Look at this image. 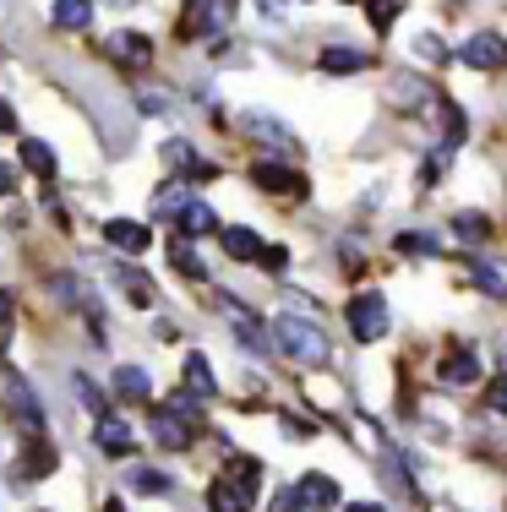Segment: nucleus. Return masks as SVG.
Listing matches in <instances>:
<instances>
[{
  "mask_svg": "<svg viewBox=\"0 0 507 512\" xmlns=\"http://www.w3.org/2000/svg\"><path fill=\"white\" fill-rule=\"evenodd\" d=\"M404 256H437V246H431V235H420V229H404V235L393 240Z\"/></svg>",
  "mask_w": 507,
  "mask_h": 512,
  "instance_id": "30",
  "label": "nucleus"
},
{
  "mask_svg": "<svg viewBox=\"0 0 507 512\" xmlns=\"http://www.w3.org/2000/svg\"><path fill=\"white\" fill-rule=\"evenodd\" d=\"M0 398H6V414H11V425H22V436H44V409H39V398H33V387L22 382L17 371H6V376H0Z\"/></svg>",
  "mask_w": 507,
  "mask_h": 512,
  "instance_id": "3",
  "label": "nucleus"
},
{
  "mask_svg": "<svg viewBox=\"0 0 507 512\" xmlns=\"http://www.w3.org/2000/svg\"><path fill=\"white\" fill-rule=\"evenodd\" d=\"M197 431H202V414H186L175 404H164V409L148 414V436L164 447V453H186V447L197 442Z\"/></svg>",
  "mask_w": 507,
  "mask_h": 512,
  "instance_id": "2",
  "label": "nucleus"
},
{
  "mask_svg": "<svg viewBox=\"0 0 507 512\" xmlns=\"http://www.w3.org/2000/svg\"><path fill=\"white\" fill-rule=\"evenodd\" d=\"M442 387H469V382H480V360L469 355V349H458V355L442 360V376H437Z\"/></svg>",
  "mask_w": 507,
  "mask_h": 512,
  "instance_id": "20",
  "label": "nucleus"
},
{
  "mask_svg": "<svg viewBox=\"0 0 507 512\" xmlns=\"http://www.w3.org/2000/svg\"><path fill=\"white\" fill-rule=\"evenodd\" d=\"M219 240H224V251L235 256V262H257V256H262V235H257V229H246V224H240V229L229 224Z\"/></svg>",
  "mask_w": 507,
  "mask_h": 512,
  "instance_id": "22",
  "label": "nucleus"
},
{
  "mask_svg": "<svg viewBox=\"0 0 507 512\" xmlns=\"http://www.w3.org/2000/svg\"><path fill=\"white\" fill-rule=\"evenodd\" d=\"M50 22H55V28H66V33H82L93 22V0H55Z\"/></svg>",
  "mask_w": 507,
  "mask_h": 512,
  "instance_id": "21",
  "label": "nucleus"
},
{
  "mask_svg": "<svg viewBox=\"0 0 507 512\" xmlns=\"http://www.w3.org/2000/svg\"><path fill=\"white\" fill-rule=\"evenodd\" d=\"M240 131H246V137L251 142H262V148H273V153H289V158H295L300 153V142L295 137H289V126H284V120H273V115H262V109H251V115H240Z\"/></svg>",
  "mask_w": 507,
  "mask_h": 512,
  "instance_id": "7",
  "label": "nucleus"
},
{
  "mask_svg": "<svg viewBox=\"0 0 507 512\" xmlns=\"http://www.w3.org/2000/svg\"><path fill=\"white\" fill-rule=\"evenodd\" d=\"M208 507H213V512H251V485L235 480V474H224V480H213Z\"/></svg>",
  "mask_w": 507,
  "mask_h": 512,
  "instance_id": "13",
  "label": "nucleus"
},
{
  "mask_svg": "<svg viewBox=\"0 0 507 512\" xmlns=\"http://www.w3.org/2000/svg\"><path fill=\"white\" fill-rule=\"evenodd\" d=\"M273 338H279V349H284V355H295L300 365H328L333 360L328 333H322V322H311V316L279 311V316H273Z\"/></svg>",
  "mask_w": 507,
  "mask_h": 512,
  "instance_id": "1",
  "label": "nucleus"
},
{
  "mask_svg": "<svg viewBox=\"0 0 507 512\" xmlns=\"http://www.w3.org/2000/svg\"><path fill=\"white\" fill-rule=\"evenodd\" d=\"M300 502H306V512H322V507L344 502V491H338L333 474H306V480H300Z\"/></svg>",
  "mask_w": 507,
  "mask_h": 512,
  "instance_id": "15",
  "label": "nucleus"
},
{
  "mask_svg": "<svg viewBox=\"0 0 507 512\" xmlns=\"http://www.w3.org/2000/svg\"><path fill=\"white\" fill-rule=\"evenodd\" d=\"M110 278H115L120 289H126L131 306H153V295H159V289H153V278L137 273V267H110Z\"/></svg>",
  "mask_w": 507,
  "mask_h": 512,
  "instance_id": "19",
  "label": "nucleus"
},
{
  "mask_svg": "<svg viewBox=\"0 0 507 512\" xmlns=\"http://www.w3.org/2000/svg\"><path fill=\"white\" fill-rule=\"evenodd\" d=\"M268 512H306V502H300V485H295V491H279V496H273Z\"/></svg>",
  "mask_w": 507,
  "mask_h": 512,
  "instance_id": "36",
  "label": "nucleus"
},
{
  "mask_svg": "<svg viewBox=\"0 0 507 512\" xmlns=\"http://www.w3.org/2000/svg\"><path fill=\"white\" fill-rule=\"evenodd\" d=\"M317 66L328 71V77H355V71L371 66V55H366V50H349V44H333V50L317 55Z\"/></svg>",
  "mask_w": 507,
  "mask_h": 512,
  "instance_id": "16",
  "label": "nucleus"
},
{
  "mask_svg": "<svg viewBox=\"0 0 507 512\" xmlns=\"http://www.w3.org/2000/svg\"><path fill=\"white\" fill-rule=\"evenodd\" d=\"M349 6H360V0H349Z\"/></svg>",
  "mask_w": 507,
  "mask_h": 512,
  "instance_id": "45",
  "label": "nucleus"
},
{
  "mask_svg": "<svg viewBox=\"0 0 507 512\" xmlns=\"http://www.w3.org/2000/svg\"><path fill=\"white\" fill-rule=\"evenodd\" d=\"M93 447L99 453H115V458H131V447H137V436H131L126 420H115V414H104L99 425H93Z\"/></svg>",
  "mask_w": 507,
  "mask_h": 512,
  "instance_id": "12",
  "label": "nucleus"
},
{
  "mask_svg": "<svg viewBox=\"0 0 507 512\" xmlns=\"http://www.w3.org/2000/svg\"><path fill=\"white\" fill-rule=\"evenodd\" d=\"M257 6H262V17H268V22H279L289 11V0H257Z\"/></svg>",
  "mask_w": 507,
  "mask_h": 512,
  "instance_id": "39",
  "label": "nucleus"
},
{
  "mask_svg": "<svg viewBox=\"0 0 507 512\" xmlns=\"http://www.w3.org/2000/svg\"><path fill=\"white\" fill-rule=\"evenodd\" d=\"M0 137H17V109L0 99Z\"/></svg>",
  "mask_w": 507,
  "mask_h": 512,
  "instance_id": "37",
  "label": "nucleus"
},
{
  "mask_svg": "<svg viewBox=\"0 0 507 512\" xmlns=\"http://www.w3.org/2000/svg\"><path fill=\"white\" fill-rule=\"evenodd\" d=\"M180 175H186V180H213V175H219V169H213V164H186V169H180Z\"/></svg>",
  "mask_w": 507,
  "mask_h": 512,
  "instance_id": "40",
  "label": "nucleus"
},
{
  "mask_svg": "<svg viewBox=\"0 0 507 512\" xmlns=\"http://www.w3.org/2000/svg\"><path fill=\"white\" fill-rule=\"evenodd\" d=\"M229 17H235V0H186L180 39H208V33L229 28Z\"/></svg>",
  "mask_w": 507,
  "mask_h": 512,
  "instance_id": "6",
  "label": "nucleus"
},
{
  "mask_svg": "<svg viewBox=\"0 0 507 512\" xmlns=\"http://www.w3.org/2000/svg\"><path fill=\"white\" fill-rule=\"evenodd\" d=\"M191 158H197V153H191V142H164V164H175V169H186L191 164Z\"/></svg>",
  "mask_w": 507,
  "mask_h": 512,
  "instance_id": "32",
  "label": "nucleus"
},
{
  "mask_svg": "<svg viewBox=\"0 0 507 512\" xmlns=\"http://www.w3.org/2000/svg\"><path fill=\"white\" fill-rule=\"evenodd\" d=\"M169 262H175V273H186V278H208V267H202V256L197 251H186V246H169Z\"/></svg>",
  "mask_w": 507,
  "mask_h": 512,
  "instance_id": "29",
  "label": "nucleus"
},
{
  "mask_svg": "<svg viewBox=\"0 0 507 512\" xmlns=\"http://www.w3.org/2000/svg\"><path fill=\"white\" fill-rule=\"evenodd\" d=\"M131 485H137V491H148V496H164L169 491V474H159V469H131Z\"/></svg>",
  "mask_w": 507,
  "mask_h": 512,
  "instance_id": "31",
  "label": "nucleus"
},
{
  "mask_svg": "<svg viewBox=\"0 0 507 512\" xmlns=\"http://www.w3.org/2000/svg\"><path fill=\"white\" fill-rule=\"evenodd\" d=\"M104 240H110L115 251H126V256H142L153 246V229L137 224V218H110V224H104Z\"/></svg>",
  "mask_w": 507,
  "mask_h": 512,
  "instance_id": "10",
  "label": "nucleus"
},
{
  "mask_svg": "<svg viewBox=\"0 0 507 512\" xmlns=\"http://www.w3.org/2000/svg\"><path fill=\"white\" fill-rule=\"evenodd\" d=\"M458 60H464L469 71H502L507 66V39L502 33H475V39L458 44Z\"/></svg>",
  "mask_w": 507,
  "mask_h": 512,
  "instance_id": "8",
  "label": "nucleus"
},
{
  "mask_svg": "<svg viewBox=\"0 0 507 512\" xmlns=\"http://www.w3.org/2000/svg\"><path fill=\"white\" fill-rule=\"evenodd\" d=\"M180 376H186V387H191L197 398H213V393H219V382H213V365H208V355H197V349L186 355V371H180Z\"/></svg>",
  "mask_w": 507,
  "mask_h": 512,
  "instance_id": "23",
  "label": "nucleus"
},
{
  "mask_svg": "<svg viewBox=\"0 0 507 512\" xmlns=\"http://www.w3.org/2000/svg\"><path fill=\"white\" fill-rule=\"evenodd\" d=\"M224 316H229V327H235V338L251 349V355H273L279 349V338H273V322H262L251 306H240V300H219Z\"/></svg>",
  "mask_w": 507,
  "mask_h": 512,
  "instance_id": "5",
  "label": "nucleus"
},
{
  "mask_svg": "<svg viewBox=\"0 0 507 512\" xmlns=\"http://www.w3.org/2000/svg\"><path fill=\"white\" fill-rule=\"evenodd\" d=\"M55 463H60V453L44 436H28V447H22V474L28 480H44V474H55Z\"/></svg>",
  "mask_w": 507,
  "mask_h": 512,
  "instance_id": "18",
  "label": "nucleus"
},
{
  "mask_svg": "<svg viewBox=\"0 0 507 512\" xmlns=\"http://www.w3.org/2000/svg\"><path fill=\"white\" fill-rule=\"evenodd\" d=\"M22 164H28L39 180H55V148H50V142H39V137H22Z\"/></svg>",
  "mask_w": 507,
  "mask_h": 512,
  "instance_id": "24",
  "label": "nucleus"
},
{
  "mask_svg": "<svg viewBox=\"0 0 507 512\" xmlns=\"http://www.w3.org/2000/svg\"><path fill=\"white\" fill-rule=\"evenodd\" d=\"M393 17H398V0H371V22L377 28H393Z\"/></svg>",
  "mask_w": 507,
  "mask_h": 512,
  "instance_id": "35",
  "label": "nucleus"
},
{
  "mask_svg": "<svg viewBox=\"0 0 507 512\" xmlns=\"http://www.w3.org/2000/svg\"><path fill=\"white\" fill-rule=\"evenodd\" d=\"M491 409L507 414V376H497V382H491Z\"/></svg>",
  "mask_w": 507,
  "mask_h": 512,
  "instance_id": "38",
  "label": "nucleus"
},
{
  "mask_svg": "<svg viewBox=\"0 0 507 512\" xmlns=\"http://www.w3.org/2000/svg\"><path fill=\"white\" fill-rule=\"evenodd\" d=\"M11 186H17V175H11V164H0V197H6Z\"/></svg>",
  "mask_w": 507,
  "mask_h": 512,
  "instance_id": "42",
  "label": "nucleus"
},
{
  "mask_svg": "<svg viewBox=\"0 0 507 512\" xmlns=\"http://www.w3.org/2000/svg\"><path fill=\"white\" fill-rule=\"evenodd\" d=\"M229 474H235V480H246V485H257V458H251V453L229 458Z\"/></svg>",
  "mask_w": 507,
  "mask_h": 512,
  "instance_id": "34",
  "label": "nucleus"
},
{
  "mask_svg": "<svg viewBox=\"0 0 507 512\" xmlns=\"http://www.w3.org/2000/svg\"><path fill=\"white\" fill-rule=\"evenodd\" d=\"M11 311H17V295H11V289H0V322H6Z\"/></svg>",
  "mask_w": 507,
  "mask_h": 512,
  "instance_id": "41",
  "label": "nucleus"
},
{
  "mask_svg": "<svg viewBox=\"0 0 507 512\" xmlns=\"http://www.w3.org/2000/svg\"><path fill=\"white\" fill-rule=\"evenodd\" d=\"M344 512H388V507H377V502H355V507H344Z\"/></svg>",
  "mask_w": 507,
  "mask_h": 512,
  "instance_id": "43",
  "label": "nucleus"
},
{
  "mask_svg": "<svg viewBox=\"0 0 507 512\" xmlns=\"http://www.w3.org/2000/svg\"><path fill=\"white\" fill-rule=\"evenodd\" d=\"M257 262H262V267H268V273H273V278H279V273H284V267H289V251H284V246H262V256H257Z\"/></svg>",
  "mask_w": 507,
  "mask_h": 512,
  "instance_id": "33",
  "label": "nucleus"
},
{
  "mask_svg": "<svg viewBox=\"0 0 507 512\" xmlns=\"http://www.w3.org/2000/svg\"><path fill=\"white\" fill-rule=\"evenodd\" d=\"M453 235L469 240V246H480V240L491 235V218H486V213H458V218H453Z\"/></svg>",
  "mask_w": 507,
  "mask_h": 512,
  "instance_id": "28",
  "label": "nucleus"
},
{
  "mask_svg": "<svg viewBox=\"0 0 507 512\" xmlns=\"http://www.w3.org/2000/svg\"><path fill=\"white\" fill-rule=\"evenodd\" d=\"M104 50H110L115 60H126V66H148L153 44H148V33H110V39H104Z\"/></svg>",
  "mask_w": 507,
  "mask_h": 512,
  "instance_id": "17",
  "label": "nucleus"
},
{
  "mask_svg": "<svg viewBox=\"0 0 507 512\" xmlns=\"http://www.w3.org/2000/svg\"><path fill=\"white\" fill-rule=\"evenodd\" d=\"M344 316H349V333H355L360 344H377V338L388 333V300H382V289H360Z\"/></svg>",
  "mask_w": 507,
  "mask_h": 512,
  "instance_id": "4",
  "label": "nucleus"
},
{
  "mask_svg": "<svg viewBox=\"0 0 507 512\" xmlns=\"http://www.w3.org/2000/svg\"><path fill=\"white\" fill-rule=\"evenodd\" d=\"M175 229H180V240H202V235H213V229H219V218H213V207L202 202V197H191L186 207H180Z\"/></svg>",
  "mask_w": 507,
  "mask_h": 512,
  "instance_id": "14",
  "label": "nucleus"
},
{
  "mask_svg": "<svg viewBox=\"0 0 507 512\" xmlns=\"http://www.w3.org/2000/svg\"><path fill=\"white\" fill-rule=\"evenodd\" d=\"M115 398H120V404L148 409L153 404V376L142 371V365H120V371H115Z\"/></svg>",
  "mask_w": 507,
  "mask_h": 512,
  "instance_id": "11",
  "label": "nucleus"
},
{
  "mask_svg": "<svg viewBox=\"0 0 507 512\" xmlns=\"http://www.w3.org/2000/svg\"><path fill=\"white\" fill-rule=\"evenodd\" d=\"M71 387H77V398L93 409V420H104V414H110V398H104L99 387H93V376H88V371H71Z\"/></svg>",
  "mask_w": 507,
  "mask_h": 512,
  "instance_id": "27",
  "label": "nucleus"
},
{
  "mask_svg": "<svg viewBox=\"0 0 507 512\" xmlns=\"http://www.w3.org/2000/svg\"><path fill=\"white\" fill-rule=\"evenodd\" d=\"M469 278H475L486 295H507V273H502V267H491L486 256H469Z\"/></svg>",
  "mask_w": 507,
  "mask_h": 512,
  "instance_id": "26",
  "label": "nucleus"
},
{
  "mask_svg": "<svg viewBox=\"0 0 507 512\" xmlns=\"http://www.w3.org/2000/svg\"><path fill=\"white\" fill-rule=\"evenodd\" d=\"M191 202V180H169V186H159V197H153V213L159 218H180V207Z\"/></svg>",
  "mask_w": 507,
  "mask_h": 512,
  "instance_id": "25",
  "label": "nucleus"
},
{
  "mask_svg": "<svg viewBox=\"0 0 507 512\" xmlns=\"http://www.w3.org/2000/svg\"><path fill=\"white\" fill-rule=\"evenodd\" d=\"M251 180H257L262 191H273V197H306V180H300L289 164H273V158H257Z\"/></svg>",
  "mask_w": 507,
  "mask_h": 512,
  "instance_id": "9",
  "label": "nucleus"
},
{
  "mask_svg": "<svg viewBox=\"0 0 507 512\" xmlns=\"http://www.w3.org/2000/svg\"><path fill=\"white\" fill-rule=\"evenodd\" d=\"M104 6H115V11H126V6H137V0H104Z\"/></svg>",
  "mask_w": 507,
  "mask_h": 512,
  "instance_id": "44",
  "label": "nucleus"
}]
</instances>
